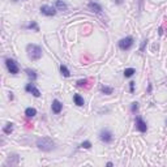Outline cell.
I'll return each mask as SVG.
<instances>
[{
  "instance_id": "1",
  "label": "cell",
  "mask_w": 167,
  "mask_h": 167,
  "mask_svg": "<svg viewBox=\"0 0 167 167\" xmlns=\"http://www.w3.org/2000/svg\"><path fill=\"white\" fill-rule=\"evenodd\" d=\"M26 55H28L29 60L37 62L43 56V50H42L40 46H38L35 43H29L26 44Z\"/></svg>"
},
{
  "instance_id": "2",
  "label": "cell",
  "mask_w": 167,
  "mask_h": 167,
  "mask_svg": "<svg viewBox=\"0 0 167 167\" xmlns=\"http://www.w3.org/2000/svg\"><path fill=\"white\" fill-rule=\"evenodd\" d=\"M35 145H37V148L39 149V150L46 152V153L52 152V150H55V148H56L55 142H54L50 137H40V139H38L37 141H35Z\"/></svg>"
},
{
  "instance_id": "3",
  "label": "cell",
  "mask_w": 167,
  "mask_h": 167,
  "mask_svg": "<svg viewBox=\"0 0 167 167\" xmlns=\"http://www.w3.org/2000/svg\"><path fill=\"white\" fill-rule=\"evenodd\" d=\"M133 44H135V39H133V37H131V35H128V37H125V38H121L118 42V46L121 51H128V50H131L133 47Z\"/></svg>"
},
{
  "instance_id": "4",
  "label": "cell",
  "mask_w": 167,
  "mask_h": 167,
  "mask_svg": "<svg viewBox=\"0 0 167 167\" xmlns=\"http://www.w3.org/2000/svg\"><path fill=\"white\" fill-rule=\"evenodd\" d=\"M5 67L11 74H19L20 73L19 64H17V62H16L15 59H12V58H5Z\"/></svg>"
},
{
  "instance_id": "5",
  "label": "cell",
  "mask_w": 167,
  "mask_h": 167,
  "mask_svg": "<svg viewBox=\"0 0 167 167\" xmlns=\"http://www.w3.org/2000/svg\"><path fill=\"white\" fill-rule=\"evenodd\" d=\"M98 136H99V140H101L103 144H111L112 141H114V135H112V132L108 129V128L101 129Z\"/></svg>"
},
{
  "instance_id": "6",
  "label": "cell",
  "mask_w": 167,
  "mask_h": 167,
  "mask_svg": "<svg viewBox=\"0 0 167 167\" xmlns=\"http://www.w3.org/2000/svg\"><path fill=\"white\" fill-rule=\"evenodd\" d=\"M135 125H136V129L141 133H146L148 132V123L142 119V116H136L135 119Z\"/></svg>"
},
{
  "instance_id": "7",
  "label": "cell",
  "mask_w": 167,
  "mask_h": 167,
  "mask_svg": "<svg viewBox=\"0 0 167 167\" xmlns=\"http://www.w3.org/2000/svg\"><path fill=\"white\" fill-rule=\"evenodd\" d=\"M39 12H40V15L47 16V17H54L58 13V9H56L55 7H51V5H42L39 8Z\"/></svg>"
},
{
  "instance_id": "8",
  "label": "cell",
  "mask_w": 167,
  "mask_h": 167,
  "mask_svg": "<svg viewBox=\"0 0 167 167\" xmlns=\"http://www.w3.org/2000/svg\"><path fill=\"white\" fill-rule=\"evenodd\" d=\"M87 8L93 13H95V15H102V12H103L102 5L98 1H95V0H90L89 3H87Z\"/></svg>"
},
{
  "instance_id": "9",
  "label": "cell",
  "mask_w": 167,
  "mask_h": 167,
  "mask_svg": "<svg viewBox=\"0 0 167 167\" xmlns=\"http://www.w3.org/2000/svg\"><path fill=\"white\" fill-rule=\"evenodd\" d=\"M25 91H26V93H30L31 95H34L35 98H39L40 97V91H39V89L34 85V82L26 84V86H25Z\"/></svg>"
},
{
  "instance_id": "10",
  "label": "cell",
  "mask_w": 167,
  "mask_h": 167,
  "mask_svg": "<svg viewBox=\"0 0 167 167\" xmlns=\"http://www.w3.org/2000/svg\"><path fill=\"white\" fill-rule=\"evenodd\" d=\"M51 110L55 115H59L63 111V103L60 102L59 99H54L52 103H51Z\"/></svg>"
},
{
  "instance_id": "11",
  "label": "cell",
  "mask_w": 167,
  "mask_h": 167,
  "mask_svg": "<svg viewBox=\"0 0 167 167\" xmlns=\"http://www.w3.org/2000/svg\"><path fill=\"white\" fill-rule=\"evenodd\" d=\"M55 8L60 12H65V11H68V4L64 0H55Z\"/></svg>"
},
{
  "instance_id": "12",
  "label": "cell",
  "mask_w": 167,
  "mask_h": 167,
  "mask_svg": "<svg viewBox=\"0 0 167 167\" xmlns=\"http://www.w3.org/2000/svg\"><path fill=\"white\" fill-rule=\"evenodd\" d=\"M19 162H20L19 154H9V157L7 159V164H11V166H16V164H19Z\"/></svg>"
},
{
  "instance_id": "13",
  "label": "cell",
  "mask_w": 167,
  "mask_h": 167,
  "mask_svg": "<svg viewBox=\"0 0 167 167\" xmlns=\"http://www.w3.org/2000/svg\"><path fill=\"white\" fill-rule=\"evenodd\" d=\"M25 72H26V74H28V77L31 80V82H34V81L38 78V73L34 71V69L26 68V69H25Z\"/></svg>"
},
{
  "instance_id": "14",
  "label": "cell",
  "mask_w": 167,
  "mask_h": 167,
  "mask_svg": "<svg viewBox=\"0 0 167 167\" xmlns=\"http://www.w3.org/2000/svg\"><path fill=\"white\" fill-rule=\"evenodd\" d=\"M59 69H60V73H62V76L63 77H71V71L68 69V67L65 64H60V67H59Z\"/></svg>"
},
{
  "instance_id": "15",
  "label": "cell",
  "mask_w": 167,
  "mask_h": 167,
  "mask_svg": "<svg viewBox=\"0 0 167 167\" xmlns=\"http://www.w3.org/2000/svg\"><path fill=\"white\" fill-rule=\"evenodd\" d=\"M99 90H101L103 94H106V95H111V94L114 93V87H112V86H107V85H101Z\"/></svg>"
},
{
  "instance_id": "16",
  "label": "cell",
  "mask_w": 167,
  "mask_h": 167,
  "mask_svg": "<svg viewBox=\"0 0 167 167\" xmlns=\"http://www.w3.org/2000/svg\"><path fill=\"white\" fill-rule=\"evenodd\" d=\"M35 115H37V110H35L34 107H28L26 110H25V116H26L28 119L34 118Z\"/></svg>"
},
{
  "instance_id": "17",
  "label": "cell",
  "mask_w": 167,
  "mask_h": 167,
  "mask_svg": "<svg viewBox=\"0 0 167 167\" xmlns=\"http://www.w3.org/2000/svg\"><path fill=\"white\" fill-rule=\"evenodd\" d=\"M73 101H74V105L78 106V107H82V106L85 105V101H84V98L80 95V94H74Z\"/></svg>"
},
{
  "instance_id": "18",
  "label": "cell",
  "mask_w": 167,
  "mask_h": 167,
  "mask_svg": "<svg viewBox=\"0 0 167 167\" xmlns=\"http://www.w3.org/2000/svg\"><path fill=\"white\" fill-rule=\"evenodd\" d=\"M25 29H28V30H34V31H39V26H38L37 21H31V22H29L28 25H25Z\"/></svg>"
},
{
  "instance_id": "19",
  "label": "cell",
  "mask_w": 167,
  "mask_h": 167,
  "mask_svg": "<svg viewBox=\"0 0 167 167\" xmlns=\"http://www.w3.org/2000/svg\"><path fill=\"white\" fill-rule=\"evenodd\" d=\"M3 132L5 133V135H11V133L13 132V123H7L3 128Z\"/></svg>"
},
{
  "instance_id": "20",
  "label": "cell",
  "mask_w": 167,
  "mask_h": 167,
  "mask_svg": "<svg viewBox=\"0 0 167 167\" xmlns=\"http://www.w3.org/2000/svg\"><path fill=\"white\" fill-rule=\"evenodd\" d=\"M135 73H136V69L135 68H125L124 69V77H127V78L132 77Z\"/></svg>"
},
{
  "instance_id": "21",
  "label": "cell",
  "mask_w": 167,
  "mask_h": 167,
  "mask_svg": "<svg viewBox=\"0 0 167 167\" xmlns=\"http://www.w3.org/2000/svg\"><path fill=\"white\" fill-rule=\"evenodd\" d=\"M131 111H132L133 114H136V112L139 111V102H132L131 103Z\"/></svg>"
},
{
  "instance_id": "22",
  "label": "cell",
  "mask_w": 167,
  "mask_h": 167,
  "mask_svg": "<svg viewBox=\"0 0 167 167\" xmlns=\"http://www.w3.org/2000/svg\"><path fill=\"white\" fill-rule=\"evenodd\" d=\"M91 142H90V141H84V142H81L80 144V148L81 149H90L91 148Z\"/></svg>"
},
{
  "instance_id": "23",
  "label": "cell",
  "mask_w": 167,
  "mask_h": 167,
  "mask_svg": "<svg viewBox=\"0 0 167 167\" xmlns=\"http://www.w3.org/2000/svg\"><path fill=\"white\" fill-rule=\"evenodd\" d=\"M146 44H148V38H146V39H144L142 43H141V46H140V51H141V52H144V50H145Z\"/></svg>"
},
{
  "instance_id": "24",
  "label": "cell",
  "mask_w": 167,
  "mask_h": 167,
  "mask_svg": "<svg viewBox=\"0 0 167 167\" xmlns=\"http://www.w3.org/2000/svg\"><path fill=\"white\" fill-rule=\"evenodd\" d=\"M87 82H89V81H87L86 78H84V80H78L77 81V86H84V85L87 84Z\"/></svg>"
},
{
  "instance_id": "25",
  "label": "cell",
  "mask_w": 167,
  "mask_h": 167,
  "mask_svg": "<svg viewBox=\"0 0 167 167\" xmlns=\"http://www.w3.org/2000/svg\"><path fill=\"white\" fill-rule=\"evenodd\" d=\"M135 85H136V82H135V81H131V82H129V91H131V93H135Z\"/></svg>"
},
{
  "instance_id": "26",
  "label": "cell",
  "mask_w": 167,
  "mask_h": 167,
  "mask_svg": "<svg viewBox=\"0 0 167 167\" xmlns=\"http://www.w3.org/2000/svg\"><path fill=\"white\" fill-rule=\"evenodd\" d=\"M115 4H118V5H121L123 4V0H114Z\"/></svg>"
},
{
  "instance_id": "27",
  "label": "cell",
  "mask_w": 167,
  "mask_h": 167,
  "mask_svg": "<svg viewBox=\"0 0 167 167\" xmlns=\"http://www.w3.org/2000/svg\"><path fill=\"white\" fill-rule=\"evenodd\" d=\"M8 97H9L11 101H13V99H15V97H13V93H9V95H8Z\"/></svg>"
},
{
  "instance_id": "28",
  "label": "cell",
  "mask_w": 167,
  "mask_h": 167,
  "mask_svg": "<svg viewBox=\"0 0 167 167\" xmlns=\"http://www.w3.org/2000/svg\"><path fill=\"white\" fill-rule=\"evenodd\" d=\"M150 91H152V85L149 84V86H148V93H150Z\"/></svg>"
},
{
  "instance_id": "29",
  "label": "cell",
  "mask_w": 167,
  "mask_h": 167,
  "mask_svg": "<svg viewBox=\"0 0 167 167\" xmlns=\"http://www.w3.org/2000/svg\"><path fill=\"white\" fill-rule=\"evenodd\" d=\"M163 34V28H159V35Z\"/></svg>"
},
{
  "instance_id": "30",
  "label": "cell",
  "mask_w": 167,
  "mask_h": 167,
  "mask_svg": "<svg viewBox=\"0 0 167 167\" xmlns=\"http://www.w3.org/2000/svg\"><path fill=\"white\" fill-rule=\"evenodd\" d=\"M107 166H108V167H112L114 164H112V162H107Z\"/></svg>"
},
{
  "instance_id": "31",
  "label": "cell",
  "mask_w": 167,
  "mask_h": 167,
  "mask_svg": "<svg viewBox=\"0 0 167 167\" xmlns=\"http://www.w3.org/2000/svg\"><path fill=\"white\" fill-rule=\"evenodd\" d=\"M13 1H15V3H16V1H20V0H13Z\"/></svg>"
},
{
  "instance_id": "32",
  "label": "cell",
  "mask_w": 167,
  "mask_h": 167,
  "mask_svg": "<svg viewBox=\"0 0 167 167\" xmlns=\"http://www.w3.org/2000/svg\"><path fill=\"white\" fill-rule=\"evenodd\" d=\"M166 124H167V121H166Z\"/></svg>"
}]
</instances>
